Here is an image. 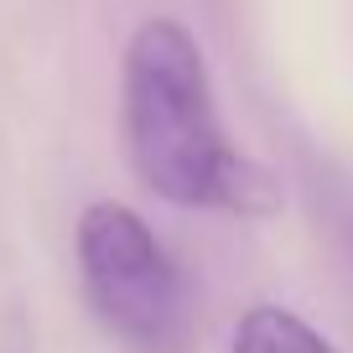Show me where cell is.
Instances as JSON below:
<instances>
[{"instance_id":"cell-1","label":"cell","mask_w":353,"mask_h":353,"mask_svg":"<svg viewBox=\"0 0 353 353\" xmlns=\"http://www.w3.org/2000/svg\"><path fill=\"white\" fill-rule=\"evenodd\" d=\"M120 130L135 176L172 208L265 219L281 208L276 176L223 135L198 37L172 16L135 26L120 68Z\"/></svg>"},{"instance_id":"cell-2","label":"cell","mask_w":353,"mask_h":353,"mask_svg":"<svg viewBox=\"0 0 353 353\" xmlns=\"http://www.w3.org/2000/svg\"><path fill=\"white\" fill-rule=\"evenodd\" d=\"M78 270L104 327L141 353H176L192 332L188 286L135 208L104 198L78 219Z\"/></svg>"},{"instance_id":"cell-3","label":"cell","mask_w":353,"mask_h":353,"mask_svg":"<svg viewBox=\"0 0 353 353\" xmlns=\"http://www.w3.org/2000/svg\"><path fill=\"white\" fill-rule=\"evenodd\" d=\"M234 353H338L312 322L286 307H250L234 327Z\"/></svg>"}]
</instances>
